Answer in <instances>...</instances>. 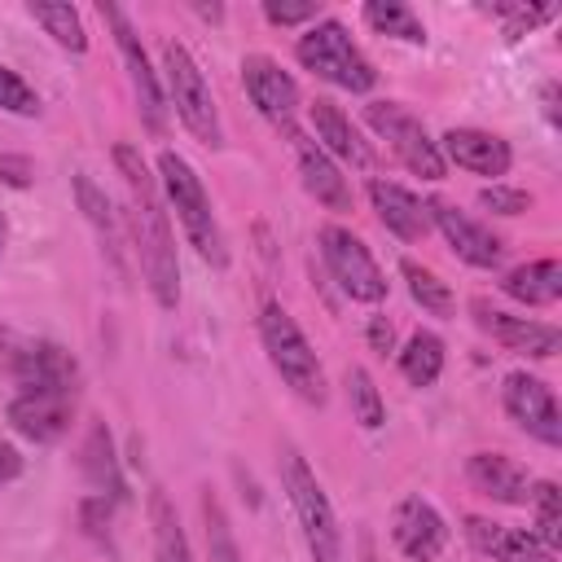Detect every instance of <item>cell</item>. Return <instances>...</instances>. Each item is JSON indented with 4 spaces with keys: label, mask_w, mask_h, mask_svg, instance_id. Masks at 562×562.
<instances>
[{
    "label": "cell",
    "mask_w": 562,
    "mask_h": 562,
    "mask_svg": "<svg viewBox=\"0 0 562 562\" xmlns=\"http://www.w3.org/2000/svg\"><path fill=\"white\" fill-rule=\"evenodd\" d=\"M18 474H22V452L9 439H0V483H13Z\"/></svg>",
    "instance_id": "40"
},
{
    "label": "cell",
    "mask_w": 562,
    "mask_h": 562,
    "mask_svg": "<svg viewBox=\"0 0 562 562\" xmlns=\"http://www.w3.org/2000/svg\"><path fill=\"white\" fill-rule=\"evenodd\" d=\"M439 154H443V162L452 158L461 171H474V176H505L509 162H514L509 145L501 136H492V132H479V127H452V132H443Z\"/></svg>",
    "instance_id": "17"
},
{
    "label": "cell",
    "mask_w": 562,
    "mask_h": 562,
    "mask_svg": "<svg viewBox=\"0 0 562 562\" xmlns=\"http://www.w3.org/2000/svg\"><path fill=\"white\" fill-rule=\"evenodd\" d=\"M316 241H321V259H325L329 277L338 281V290L347 299H356V303H382L386 299V277H382L378 259L369 255V246L351 228L325 224L316 233Z\"/></svg>",
    "instance_id": "8"
},
{
    "label": "cell",
    "mask_w": 562,
    "mask_h": 562,
    "mask_svg": "<svg viewBox=\"0 0 562 562\" xmlns=\"http://www.w3.org/2000/svg\"><path fill=\"white\" fill-rule=\"evenodd\" d=\"M465 474L483 496H492L501 505H527L531 501V474L505 452H474L465 461Z\"/></svg>",
    "instance_id": "21"
},
{
    "label": "cell",
    "mask_w": 562,
    "mask_h": 562,
    "mask_svg": "<svg viewBox=\"0 0 562 562\" xmlns=\"http://www.w3.org/2000/svg\"><path fill=\"white\" fill-rule=\"evenodd\" d=\"M9 426L31 443H57L70 430V391H22L9 400Z\"/></svg>",
    "instance_id": "14"
},
{
    "label": "cell",
    "mask_w": 562,
    "mask_h": 562,
    "mask_svg": "<svg viewBox=\"0 0 562 562\" xmlns=\"http://www.w3.org/2000/svg\"><path fill=\"white\" fill-rule=\"evenodd\" d=\"M505 294L527 303V307H549L562 299V263L558 259H536V263H522L514 272H505Z\"/></svg>",
    "instance_id": "24"
},
{
    "label": "cell",
    "mask_w": 562,
    "mask_h": 562,
    "mask_svg": "<svg viewBox=\"0 0 562 562\" xmlns=\"http://www.w3.org/2000/svg\"><path fill=\"white\" fill-rule=\"evenodd\" d=\"M0 110L22 114V119L40 114V97H35V88H31V83H26L18 70H9L4 61H0Z\"/></svg>",
    "instance_id": "34"
},
{
    "label": "cell",
    "mask_w": 562,
    "mask_h": 562,
    "mask_svg": "<svg viewBox=\"0 0 562 562\" xmlns=\"http://www.w3.org/2000/svg\"><path fill=\"white\" fill-rule=\"evenodd\" d=\"M479 206L483 211H496V215H522L531 206V193L505 189V184H487V189H479Z\"/></svg>",
    "instance_id": "36"
},
{
    "label": "cell",
    "mask_w": 562,
    "mask_h": 562,
    "mask_svg": "<svg viewBox=\"0 0 562 562\" xmlns=\"http://www.w3.org/2000/svg\"><path fill=\"white\" fill-rule=\"evenodd\" d=\"M400 373L413 382V386H430L439 373H443V338L430 334V329H417L404 351H400Z\"/></svg>",
    "instance_id": "27"
},
{
    "label": "cell",
    "mask_w": 562,
    "mask_h": 562,
    "mask_svg": "<svg viewBox=\"0 0 562 562\" xmlns=\"http://www.w3.org/2000/svg\"><path fill=\"white\" fill-rule=\"evenodd\" d=\"M294 53H299V61H303L316 79H325V83H334V88L369 92V88L378 83L373 61L356 48L351 31H347L338 18H321L316 26H307V31L299 35Z\"/></svg>",
    "instance_id": "4"
},
{
    "label": "cell",
    "mask_w": 562,
    "mask_h": 562,
    "mask_svg": "<svg viewBox=\"0 0 562 562\" xmlns=\"http://www.w3.org/2000/svg\"><path fill=\"white\" fill-rule=\"evenodd\" d=\"M281 487L294 505V518L303 527L307 553L312 562H342V531H338V514L325 496V487L316 483V474L307 470V461L299 452L281 457Z\"/></svg>",
    "instance_id": "5"
},
{
    "label": "cell",
    "mask_w": 562,
    "mask_h": 562,
    "mask_svg": "<svg viewBox=\"0 0 562 562\" xmlns=\"http://www.w3.org/2000/svg\"><path fill=\"white\" fill-rule=\"evenodd\" d=\"M492 562H553V549H544L531 531H518V527H501L492 549H487Z\"/></svg>",
    "instance_id": "33"
},
{
    "label": "cell",
    "mask_w": 562,
    "mask_h": 562,
    "mask_svg": "<svg viewBox=\"0 0 562 562\" xmlns=\"http://www.w3.org/2000/svg\"><path fill=\"white\" fill-rule=\"evenodd\" d=\"M391 540L408 562H439V553L448 544V522L430 501L404 496L391 514Z\"/></svg>",
    "instance_id": "12"
},
{
    "label": "cell",
    "mask_w": 562,
    "mask_h": 562,
    "mask_svg": "<svg viewBox=\"0 0 562 562\" xmlns=\"http://www.w3.org/2000/svg\"><path fill=\"white\" fill-rule=\"evenodd\" d=\"M162 70H167V97L180 114V123L211 149L224 145V132H220V110H215V97H211V83L206 75L198 70V61L189 57L184 44L167 40L162 44Z\"/></svg>",
    "instance_id": "6"
},
{
    "label": "cell",
    "mask_w": 562,
    "mask_h": 562,
    "mask_svg": "<svg viewBox=\"0 0 562 562\" xmlns=\"http://www.w3.org/2000/svg\"><path fill=\"white\" fill-rule=\"evenodd\" d=\"M501 400H505V413H509L531 439H540L544 448H562V408H558L549 382H540L536 373L518 369V373L505 378Z\"/></svg>",
    "instance_id": "10"
},
{
    "label": "cell",
    "mask_w": 562,
    "mask_h": 562,
    "mask_svg": "<svg viewBox=\"0 0 562 562\" xmlns=\"http://www.w3.org/2000/svg\"><path fill=\"white\" fill-rule=\"evenodd\" d=\"M158 184L167 193V206L176 211L189 246L202 255V263L211 268H228V246H224V233H220V220L211 211V198L198 180V171L176 154V149H162L158 154Z\"/></svg>",
    "instance_id": "2"
},
{
    "label": "cell",
    "mask_w": 562,
    "mask_h": 562,
    "mask_svg": "<svg viewBox=\"0 0 562 562\" xmlns=\"http://www.w3.org/2000/svg\"><path fill=\"white\" fill-rule=\"evenodd\" d=\"M316 13H321L316 0H263V18L277 26H303L316 22Z\"/></svg>",
    "instance_id": "35"
},
{
    "label": "cell",
    "mask_w": 562,
    "mask_h": 562,
    "mask_svg": "<svg viewBox=\"0 0 562 562\" xmlns=\"http://www.w3.org/2000/svg\"><path fill=\"white\" fill-rule=\"evenodd\" d=\"M369 198H373V211L382 220L386 233H395L400 241H422L430 233V211L417 193H408L404 184L395 180H373L369 184Z\"/></svg>",
    "instance_id": "18"
},
{
    "label": "cell",
    "mask_w": 562,
    "mask_h": 562,
    "mask_svg": "<svg viewBox=\"0 0 562 562\" xmlns=\"http://www.w3.org/2000/svg\"><path fill=\"white\" fill-rule=\"evenodd\" d=\"M307 119H312V132H316V145L329 154V158H342V162H351V167H373V154H369V145L360 140V132L351 127V119L329 101V97H316L312 105H307Z\"/></svg>",
    "instance_id": "19"
},
{
    "label": "cell",
    "mask_w": 562,
    "mask_h": 562,
    "mask_svg": "<svg viewBox=\"0 0 562 562\" xmlns=\"http://www.w3.org/2000/svg\"><path fill=\"white\" fill-rule=\"evenodd\" d=\"M110 514H114V501L101 496V492L79 501V522H83V531H88L92 540H105V531H110Z\"/></svg>",
    "instance_id": "37"
},
{
    "label": "cell",
    "mask_w": 562,
    "mask_h": 562,
    "mask_svg": "<svg viewBox=\"0 0 562 562\" xmlns=\"http://www.w3.org/2000/svg\"><path fill=\"white\" fill-rule=\"evenodd\" d=\"M364 22L378 31V35H391V40H404V44H426V26L422 18L400 4V0H369L364 4Z\"/></svg>",
    "instance_id": "28"
},
{
    "label": "cell",
    "mask_w": 562,
    "mask_h": 562,
    "mask_svg": "<svg viewBox=\"0 0 562 562\" xmlns=\"http://www.w3.org/2000/svg\"><path fill=\"white\" fill-rule=\"evenodd\" d=\"M9 373L26 391H70L75 382V356L57 342H18L9 351Z\"/></svg>",
    "instance_id": "15"
},
{
    "label": "cell",
    "mask_w": 562,
    "mask_h": 562,
    "mask_svg": "<svg viewBox=\"0 0 562 562\" xmlns=\"http://www.w3.org/2000/svg\"><path fill=\"white\" fill-rule=\"evenodd\" d=\"M75 202H79L83 220L97 228V237H101V246H105L110 263L123 272V233H119V215H114V206H110L105 189H101L88 171H75Z\"/></svg>",
    "instance_id": "23"
},
{
    "label": "cell",
    "mask_w": 562,
    "mask_h": 562,
    "mask_svg": "<svg viewBox=\"0 0 562 562\" xmlns=\"http://www.w3.org/2000/svg\"><path fill=\"white\" fill-rule=\"evenodd\" d=\"M474 312H479V325H483L501 347H509V351L549 360V356H558V347H562V334H558L553 325H544V321L509 316V312H496V307H487V303H474Z\"/></svg>",
    "instance_id": "16"
},
{
    "label": "cell",
    "mask_w": 562,
    "mask_h": 562,
    "mask_svg": "<svg viewBox=\"0 0 562 562\" xmlns=\"http://www.w3.org/2000/svg\"><path fill=\"white\" fill-rule=\"evenodd\" d=\"M101 18L114 31V44L123 53V66H127V79H132V92H136V105H140L145 127L149 132H162L167 127V101H162V83H158L154 66H149V53H145L140 35H136V26L127 22V13L119 4H101Z\"/></svg>",
    "instance_id": "9"
},
{
    "label": "cell",
    "mask_w": 562,
    "mask_h": 562,
    "mask_svg": "<svg viewBox=\"0 0 562 562\" xmlns=\"http://www.w3.org/2000/svg\"><path fill=\"white\" fill-rule=\"evenodd\" d=\"M79 465H83V479H88L101 496H110V501H123V496H127V483H123V474H119V452H114V439H110L105 422H92V426H88V439H83V448H79Z\"/></svg>",
    "instance_id": "22"
},
{
    "label": "cell",
    "mask_w": 562,
    "mask_h": 562,
    "mask_svg": "<svg viewBox=\"0 0 562 562\" xmlns=\"http://www.w3.org/2000/svg\"><path fill=\"white\" fill-rule=\"evenodd\" d=\"M364 334H369V347H373L378 356H386V351H395V325H391L386 316H373Z\"/></svg>",
    "instance_id": "39"
},
{
    "label": "cell",
    "mask_w": 562,
    "mask_h": 562,
    "mask_svg": "<svg viewBox=\"0 0 562 562\" xmlns=\"http://www.w3.org/2000/svg\"><path fill=\"white\" fill-rule=\"evenodd\" d=\"M241 83H246L250 105H255L277 132H285V136L299 132V127H294V119H299V83H294L272 57H263V53L241 57Z\"/></svg>",
    "instance_id": "11"
},
{
    "label": "cell",
    "mask_w": 562,
    "mask_h": 562,
    "mask_svg": "<svg viewBox=\"0 0 562 562\" xmlns=\"http://www.w3.org/2000/svg\"><path fill=\"white\" fill-rule=\"evenodd\" d=\"M290 140H294V154H299L303 189H307L321 206H329V211H347V206H351V189H347V176L334 167V158H329L312 136H303V132H294Z\"/></svg>",
    "instance_id": "20"
},
{
    "label": "cell",
    "mask_w": 562,
    "mask_h": 562,
    "mask_svg": "<svg viewBox=\"0 0 562 562\" xmlns=\"http://www.w3.org/2000/svg\"><path fill=\"white\" fill-rule=\"evenodd\" d=\"M400 272H404V281H408L413 303H422V307H426V312H435V316H452L457 299H452L448 281H439V272L422 268L417 259H400Z\"/></svg>",
    "instance_id": "29"
},
{
    "label": "cell",
    "mask_w": 562,
    "mask_h": 562,
    "mask_svg": "<svg viewBox=\"0 0 562 562\" xmlns=\"http://www.w3.org/2000/svg\"><path fill=\"white\" fill-rule=\"evenodd\" d=\"M342 382H347V404H351V417H356L364 430H378V426L386 422V404H382V391H378V382L369 378V369L351 364Z\"/></svg>",
    "instance_id": "30"
},
{
    "label": "cell",
    "mask_w": 562,
    "mask_h": 562,
    "mask_svg": "<svg viewBox=\"0 0 562 562\" xmlns=\"http://www.w3.org/2000/svg\"><path fill=\"white\" fill-rule=\"evenodd\" d=\"M4 237H9V224H4V211H0V250H4Z\"/></svg>",
    "instance_id": "43"
},
{
    "label": "cell",
    "mask_w": 562,
    "mask_h": 562,
    "mask_svg": "<svg viewBox=\"0 0 562 562\" xmlns=\"http://www.w3.org/2000/svg\"><path fill=\"white\" fill-rule=\"evenodd\" d=\"M553 101H558V88L549 83V88H544V114H549V123H558V105H553Z\"/></svg>",
    "instance_id": "41"
},
{
    "label": "cell",
    "mask_w": 562,
    "mask_h": 562,
    "mask_svg": "<svg viewBox=\"0 0 562 562\" xmlns=\"http://www.w3.org/2000/svg\"><path fill=\"white\" fill-rule=\"evenodd\" d=\"M426 211H430V224H439V233L448 237V246H452L470 268H501L505 241H501L492 228H483L479 220H470L465 211H457V206L443 202V198H430Z\"/></svg>",
    "instance_id": "13"
},
{
    "label": "cell",
    "mask_w": 562,
    "mask_h": 562,
    "mask_svg": "<svg viewBox=\"0 0 562 562\" xmlns=\"http://www.w3.org/2000/svg\"><path fill=\"white\" fill-rule=\"evenodd\" d=\"M114 167L127 184V220H132V250L140 259L145 285L158 299V307L180 303V259H176V237L167 224V202L158 193V176H149L145 158L136 145H114Z\"/></svg>",
    "instance_id": "1"
},
{
    "label": "cell",
    "mask_w": 562,
    "mask_h": 562,
    "mask_svg": "<svg viewBox=\"0 0 562 562\" xmlns=\"http://www.w3.org/2000/svg\"><path fill=\"white\" fill-rule=\"evenodd\" d=\"M149 527H154V562H193L180 514L162 487H149Z\"/></svg>",
    "instance_id": "25"
},
{
    "label": "cell",
    "mask_w": 562,
    "mask_h": 562,
    "mask_svg": "<svg viewBox=\"0 0 562 562\" xmlns=\"http://www.w3.org/2000/svg\"><path fill=\"white\" fill-rule=\"evenodd\" d=\"M198 13H202L206 22H220V18H224V9H220V4H198Z\"/></svg>",
    "instance_id": "42"
},
{
    "label": "cell",
    "mask_w": 562,
    "mask_h": 562,
    "mask_svg": "<svg viewBox=\"0 0 562 562\" xmlns=\"http://www.w3.org/2000/svg\"><path fill=\"white\" fill-rule=\"evenodd\" d=\"M259 338H263V351H268L272 369L285 378V386L307 404H325V369H321L307 334L299 329V321L281 303H263Z\"/></svg>",
    "instance_id": "3"
},
{
    "label": "cell",
    "mask_w": 562,
    "mask_h": 562,
    "mask_svg": "<svg viewBox=\"0 0 562 562\" xmlns=\"http://www.w3.org/2000/svg\"><path fill=\"white\" fill-rule=\"evenodd\" d=\"M31 18L70 53H83L88 48V31H83V18L75 4L66 0H31Z\"/></svg>",
    "instance_id": "26"
},
{
    "label": "cell",
    "mask_w": 562,
    "mask_h": 562,
    "mask_svg": "<svg viewBox=\"0 0 562 562\" xmlns=\"http://www.w3.org/2000/svg\"><path fill=\"white\" fill-rule=\"evenodd\" d=\"M0 180L13 184V189H26V184L35 180L31 158H22V154H0Z\"/></svg>",
    "instance_id": "38"
},
{
    "label": "cell",
    "mask_w": 562,
    "mask_h": 562,
    "mask_svg": "<svg viewBox=\"0 0 562 562\" xmlns=\"http://www.w3.org/2000/svg\"><path fill=\"white\" fill-rule=\"evenodd\" d=\"M364 123L391 145V154H395L413 176H422V180H443L448 162H443V154H439V140L426 132V123H422L413 110H404L400 101H369V105H364Z\"/></svg>",
    "instance_id": "7"
},
{
    "label": "cell",
    "mask_w": 562,
    "mask_h": 562,
    "mask_svg": "<svg viewBox=\"0 0 562 562\" xmlns=\"http://www.w3.org/2000/svg\"><path fill=\"white\" fill-rule=\"evenodd\" d=\"M202 527H206V553L211 562H241V549H237V536L220 509V501L211 492H202Z\"/></svg>",
    "instance_id": "32"
},
{
    "label": "cell",
    "mask_w": 562,
    "mask_h": 562,
    "mask_svg": "<svg viewBox=\"0 0 562 562\" xmlns=\"http://www.w3.org/2000/svg\"><path fill=\"white\" fill-rule=\"evenodd\" d=\"M531 505H536V531L531 536L558 553V544H562V492H558V483L553 479L531 483Z\"/></svg>",
    "instance_id": "31"
}]
</instances>
